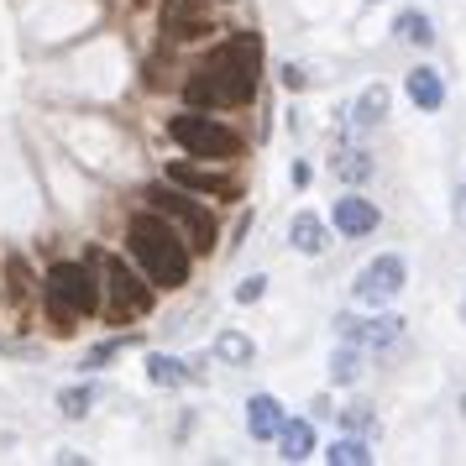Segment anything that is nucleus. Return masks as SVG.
<instances>
[{
  "label": "nucleus",
  "mask_w": 466,
  "mask_h": 466,
  "mask_svg": "<svg viewBox=\"0 0 466 466\" xmlns=\"http://www.w3.org/2000/svg\"><path fill=\"white\" fill-rule=\"evenodd\" d=\"M257 74H262V37L257 32H231L205 64L194 68L184 95H189L194 110H231L257 95Z\"/></svg>",
  "instance_id": "nucleus-1"
},
{
  "label": "nucleus",
  "mask_w": 466,
  "mask_h": 466,
  "mask_svg": "<svg viewBox=\"0 0 466 466\" xmlns=\"http://www.w3.org/2000/svg\"><path fill=\"white\" fill-rule=\"evenodd\" d=\"M127 247L142 262V273H147L152 289H184L189 283V241L173 231V220H163L157 210L131 220Z\"/></svg>",
  "instance_id": "nucleus-2"
},
{
  "label": "nucleus",
  "mask_w": 466,
  "mask_h": 466,
  "mask_svg": "<svg viewBox=\"0 0 466 466\" xmlns=\"http://www.w3.org/2000/svg\"><path fill=\"white\" fill-rule=\"evenodd\" d=\"M47 309L58 319V330H68L74 319L100 309V283L89 273V262H58V268H47Z\"/></svg>",
  "instance_id": "nucleus-3"
},
{
  "label": "nucleus",
  "mask_w": 466,
  "mask_h": 466,
  "mask_svg": "<svg viewBox=\"0 0 466 466\" xmlns=\"http://www.w3.org/2000/svg\"><path fill=\"white\" fill-rule=\"evenodd\" d=\"M168 137L178 147H189L194 157H215V163H226V157H241V137L231 127H220L210 116H173L168 121Z\"/></svg>",
  "instance_id": "nucleus-4"
},
{
  "label": "nucleus",
  "mask_w": 466,
  "mask_h": 466,
  "mask_svg": "<svg viewBox=\"0 0 466 466\" xmlns=\"http://www.w3.org/2000/svg\"><path fill=\"white\" fill-rule=\"evenodd\" d=\"M147 199H152V210L163 215V220L178 226V236L189 241V252H210L215 247V220H210V210H205L199 199L173 194V189H147Z\"/></svg>",
  "instance_id": "nucleus-5"
},
{
  "label": "nucleus",
  "mask_w": 466,
  "mask_h": 466,
  "mask_svg": "<svg viewBox=\"0 0 466 466\" xmlns=\"http://www.w3.org/2000/svg\"><path fill=\"white\" fill-rule=\"evenodd\" d=\"M95 262H100L106 289H110V319H137V315H147V309H152V289H147V283L131 273L121 257H110V252H95Z\"/></svg>",
  "instance_id": "nucleus-6"
},
{
  "label": "nucleus",
  "mask_w": 466,
  "mask_h": 466,
  "mask_svg": "<svg viewBox=\"0 0 466 466\" xmlns=\"http://www.w3.org/2000/svg\"><path fill=\"white\" fill-rule=\"evenodd\" d=\"M403 278H409V262H403L399 252H382L357 273L351 294H357V304H372V309H378V304H388V299H399Z\"/></svg>",
  "instance_id": "nucleus-7"
},
{
  "label": "nucleus",
  "mask_w": 466,
  "mask_h": 466,
  "mask_svg": "<svg viewBox=\"0 0 466 466\" xmlns=\"http://www.w3.org/2000/svg\"><path fill=\"white\" fill-rule=\"evenodd\" d=\"M340 336L351 340V346H393V340L403 336V319L399 315H378V319H336Z\"/></svg>",
  "instance_id": "nucleus-8"
},
{
  "label": "nucleus",
  "mask_w": 466,
  "mask_h": 466,
  "mask_svg": "<svg viewBox=\"0 0 466 466\" xmlns=\"http://www.w3.org/2000/svg\"><path fill=\"white\" fill-rule=\"evenodd\" d=\"M168 178H173V184H184V189H194V194H220V199H236V194H241V184H236L231 173L194 168V163H173Z\"/></svg>",
  "instance_id": "nucleus-9"
},
{
  "label": "nucleus",
  "mask_w": 466,
  "mask_h": 466,
  "mask_svg": "<svg viewBox=\"0 0 466 466\" xmlns=\"http://www.w3.org/2000/svg\"><path fill=\"white\" fill-rule=\"evenodd\" d=\"M330 220H336L340 236H367V231H378V205L361 199V194H346V199H336Z\"/></svg>",
  "instance_id": "nucleus-10"
},
{
  "label": "nucleus",
  "mask_w": 466,
  "mask_h": 466,
  "mask_svg": "<svg viewBox=\"0 0 466 466\" xmlns=\"http://www.w3.org/2000/svg\"><path fill=\"white\" fill-rule=\"evenodd\" d=\"M205 5H210V0H168L157 22H163L168 37H194V32H205V22H199V16H205Z\"/></svg>",
  "instance_id": "nucleus-11"
},
{
  "label": "nucleus",
  "mask_w": 466,
  "mask_h": 466,
  "mask_svg": "<svg viewBox=\"0 0 466 466\" xmlns=\"http://www.w3.org/2000/svg\"><path fill=\"white\" fill-rule=\"evenodd\" d=\"M247 430H252V441H278V430H283V403L273 393H257L247 403Z\"/></svg>",
  "instance_id": "nucleus-12"
},
{
  "label": "nucleus",
  "mask_w": 466,
  "mask_h": 466,
  "mask_svg": "<svg viewBox=\"0 0 466 466\" xmlns=\"http://www.w3.org/2000/svg\"><path fill=\"white\" fill-rule=\"evenodd\" d=\"M289 241H294L304 257H319L330 247V231H325V220H319L315 210H299L294 220H289Z\"/></svg>",
  "instance_id": "nucleus-13"
},
{
  "label": "nucleus",
  "mask_w": 466,
  "mask_h": 466,
  "mask_svg": "<svg viewBox=\"0 0 466 466\" xmlns=\"http://www.w3.org/2000/svg\"><path fill=\"white\" fill-rule=\"evenodd\" d=\"M278 456H283V461L315 456V424L309 420H283V430H278Z\"/></svg>",
  "instance_id": "nucleus-14"
},
{
  "label": "nucleus",
  "mask_w": 466,
  "mask_h": 466,
  "mask_svg": "<svg viewBox=\"0 0 466 466\" xmlns=\"http://www.w3.org/2000/svg\"><path fill=\"white\" fill-rule=\"evenodd\" d=\"M403 89H409V100H414L420 110H441L445 106V85H441L435 68H414V74L403 79Z\"/></svg>",
  "instance_id": "nucleus-15"
},
{
  "label": "nucleus",
  "mask_w": 466,
  "mask_h": 466,
  "mask_svg": "<svg viewBox=\"0 0 466 466\" xmlns=\"http://www.w3.org/2000/svg\"><path fill=\"white\" fill-rule=\"evenodd\" d=\"M382 116H388V89L372 85V89H361V100L351 106V127L367 131V127H378Z\"/></svg>",
  "instance_id": "nucleus-16"
},
{
  "label": "nucleus",
  "mask_w": 466,
  "mask_h": 466,
  "mask_svg": "<svg viewBox=\"0 0 466 466\" xmlns=\"http://www.w3.org/2000/svg\"><path fill=\"white\" fill-rule=\"evenodd\" d=\"M393 32H399L409 47H430V43H435V26H430L424 11H403L399 22H393Z\"/></svg>",
  "instance_id": "nucleus-17"
},
{
  "label": "nucleus",
  "mask_w": 466,
  "mask_h": 466,
  "mask_svg": "<svg viewBox=\"0 0 466 466\" xmlns=\"http://www.w3.org/2000/svg\"><path fill=\"white\" fill-rule=\"evenodd\" d=\"M325 461H330V466H367V461H372V451H367L361 435H340V441L325 451Z\"/></svg>",
  "instance_id": "nucleus-18"
},
{
  "label": "nucleus",
  "mask_w": 466,
  "mask_h": 466,
  "mask_svg": "<svg viewBox=\"0 0 466 466\" xmlns=\"http://www.w3.org/2000/svg\"><path fill=\"white\" fill-rule=\"evenodd\" d=\"M147 378L157 382V388H178V382H189V372H184V361H178V357L152 351V357H147Z\"/></svg>",
  "instance_id": "nucleus-19"
},
{
  "label": "nucleus",
  "mask_w": 466,
  "mask_h": 466,
  "mask_svg": "<svg viewBox=\"0 0 466 466\" xmlns=\"http://www.w3.org/2000/svg\"><path fill=\"white\" fill-rule=\"evenodd\" d=\"M330 378L336 382H357L361 378V346H351V340L340 346L336 357H330Z\"/></svg>",
  "instance_id": "nucleus-20"
},
{
  "label": "nucleus",
  "mask_w": 466,
  "mask_h": 466,
  "mask_svg": "<svg viewBox=\"0 0 466 466\" xmlns=\"http://www.w3.org/2000/svg\"><path fill=\"white\" fill-rule=\"evenodd\" d=\"M215 357H220V361H231V367H247V361H252V340H247V336H236V330H226V336L215 340Z\"/></svg>",
  "instance_id": "nucleus-21"
},
{
  "label": "nucleus",
  "mask_w": 466,
  "mask_h": 466,
  "mask_svg": "<svg viewBox=\"0 0 466 466\" xmlns=\"http://www.w3.org/2000/svg\"><path fill=\"white\" fill-rule=\"evenodd\" d=\"M336 173L346 178V184H361V178H372V157H367V152H340Z\"/></svg>",
  "instance_id": "nucleus-22"
},
{
  "label": "nucleus",
  "mask_w": 466,
  "mask_h": 466,
  "mask_svg": "<svg viewBox=\"0 0 466 466\" xmlns=\"http://www.w3.org/2000/svg\"><path fill=\"white\" fill-rule=\"evenodd\" d=\"M89 403H95V393H89V388H68V393H58V409H64V420H85Z\"/></svg>",
  "instance_id": "nucleus-23"
},
{
  "label": "nucleus",
  "mask_w": 466,
  "mask_h": 466,
  "mask_svg": "<svg viewBox=\"0 0 466 466\" xmlns=\"http://www.w3.org/2000/svg\"><path fill=\"white\" fill-rule=\"evenodd\" d=\"M340 420H346V430H351V435H367V430H372V414H367V403H351V409H340Z\"/></svg>",
  "instance_id": "nucleus-24"
},
{
  "label": "nucleus",
  "mask_w": 466,
  "mask_h": 466,
  "mask_svg": "<svg viewBox=\"0 0 466 466\" xmlns=\"http://www.w3.org/2000/svg\"><path fill=\"white\" fill-rule=\"evenodd\" d=\"M262 294H268V278H247V283L236 289V299H241V304H257Z\"/></svg>",
  "instance_id": "nucleus-25"
},
{
  "label": "nucleus",
  "mask_w": 466,
  "mask_h": 466,
  "mask_svg": "<svg viewBox=\"0 0 466 466\" xmlns=\"http://www.w3.org/2000/svg\"><path fill=\"white\" fill-rule=\"evenodd\" d=\"M116 346H121V340H106V346H95V351L85 357V367H100V361H110V357H116Z\"/></svg>",
  "instance_id": "nucleus-26"
},
{
  "label": "nucleus",
  "mask_w": 466,
  "mask_h": 466,
  "mask_svg": "<svg viewBox=\"0 0 466 466\" xmlns=\"http://www.w3.org/2000/svg\"><path fill=\"white\" fill-rule=\"evenodd\" d=\"M283 85H289V89H304V85H309V74H304V68H294V64H289V68H283Z\"/></svg>",
  "instance_id": "nucleus-27"
},
{
  "label": "nucleus",
  "mask_w": 466,
  "mask_h": 466,
  "mask_svg": "<svg viewBox=\"0 0 466 466\" xmlns=\"http://www.w3.org/2000/svg\"><path fill=\"white\" fill-rule=\"evenodd\" d=\"M461 315H466V299H461Z\"/></svg>",
  "instance_id": "nucleus-28"
}]
</instances>
